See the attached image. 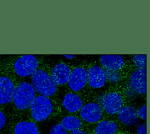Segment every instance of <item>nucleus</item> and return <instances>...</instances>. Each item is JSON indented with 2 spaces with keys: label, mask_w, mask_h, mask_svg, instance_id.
Returning a JSON list of instances; mask_svg holds the SVG:
<instances>
[{
  "label": "nucleus",
  "mask_w": 150,
  "mask_h": 134,
  "mask_svg": "<svg viewBox=\"0 0 150 134\" xmlns=\"http://www.w3.org/2000/svg\"><path fill=\"white\" fill-rule=\"evenodd\" d=\"M132 62L135 67L137 69H144L146 66V55L144 54H138L134 56Z\"/></svg>",
  "instance_id": "nucleus-18"
},
{
  "label": "nucleus",
  "mask_w": 150,
  "mask_h": 134,
  "mask_svg": "<svg viewBox=\"0 0 150 134\" xmlns=\"http://www.w3.org/2000/svg\"><path fill=\"white\" fill-rule=\"evenodd\" d=\"M63 57L66 59H72L74 58V55H63Z\"/></svg>",
  "instance_id": "nucleus-25"
},
{
  "label": "nucleus",
  "mask_w": 150,
  "mask_h": 134,
  "mask_svg": "<svg viewBox=\"0 0 150 134\" xmlns=\"http://www.w3.org/2000/svg\"><path fill=\"white\" fill-rule=\"evenodd\" d=\"M54 109V103L50 97L38 94L32 101L29 111L30 118L33 121L41 122L52 116Z\"/></svg>",
  "instance_id": "nucleus-1"
},
{
  "label": "nucleus",
  "mask_w": 150,
  "mask_h": 134,
  "mask_svg": "<svg viewBox=\"0 0 150 134\" xmlns=\"http://www.w3.org/2000/svg\"><path fill=\"white\" fill-rule=\"evenodd\" d=\"M5 134H11V133H5Z\"/></svg>",
  "instance_id": "nucleus-26"
},
{
  "label": "nucleus",
  "mask_w": 150,
  "mask_h": 134,
  "mask_svg": "<svg viewBox=\"0 0 150 134\" xmlns=\"http://www.w3.org/2000/svg\"><path fill=\"white\" fill-rule=\"evenodd\" d=\"M31 84L39 95L52 97L57 91V85L51 74L42 68H38L31 76Z\"/></svg>",
  "instance_id": "nucleus-3"
},
{
  "label": "nucleus",
  "mask_w": 150,
  "mask_h": 134,
  "mask_svg": "<svg viewBox=\"0 0 150 134\" xmlns=\"http://www.w3.org/2000/svg\"><path fill=\"white\" fill-rule=\"evenodd\" d=\"M60 124L68 131L81 129L83 122L80 118L74 115H67L60 119Z\"/></svg>",
  "instance_id": "nucleus-16"
},
{
  "label": "nucleus",
  "mask_w": 150,
  "mask_h": 134,
  "mask_svg": "<svg viewBox=\"0 0 150 134\" xmlns=\"http://www.w3.org/2000/svg\"><path fill=\"white\" fill-rule=\"evenodd\" d=\"M117 114L119 120L126 125L132 126L138 122L137 111L132 106H123Z\"/></svg>",
  "instance_id": "nucleus-15"
},
{
  "label": "nucleus",
  "mask_w": 150,
  "mask_h": 134,
  "mask_svg": "<svg viewBox=\"0 0 150 134\" xmlns=\"http://www.w3.org/2000/svg\"><path fill=\"white\" fill-rule=\"evenodd\" d=\"M79 115L81 119L86 122H98L102 117V109L96 103H88L83 105L79 111Z\"/></svg>",
  "instance_id": "nucleus-7"
},
{
  "label": "nucleus",
  "mask_w": 150,
  "mask_h": 134,
  "mask_svg": "<svg viewBox=\"0 0 150 134\" xmlns=\"http://www.w3.org/2000/svg\"><path fill=\"white\" fill-rule=\"evenodd\" d=\"M88 83L87 70L83 66L73 68L70 73L67 85L72 92L81 90Z\"/></svg>",
  "instance_id": "nucleus-5"
},
{
  "label": "nucleus",
  "mask_w": 150,
  "mask_h": 134,
  "mask_svg": "<svg viewBox=\"0 0 150 134\" xmlns=\"http://www.w3.org/2000/svg\"><path fill=\"white\" fill-rule=\"evenodd\" d=\"M11 134H40L36 122L32 119H22L11 126Z\"/></svg>",
  "instance_id": "nucleus-10"
},
{
  "label": "nucleus",
  "mask_w": 150,
  "mask_h": 134,
  "mask_svg": "<svg viewBox=\"0 0 150 134\" xmlns=\"http://www.w3.org/2000/svg\"><path fill=\"white\" fill-rule=\"evenodd\" d=\"M68 132L60 122H56L52 125L49 131L48 134H69Z\"/></svg>",
  "instance_id": "nucleus-21"
},
{
  "label": "nucleus",
  "mask_w": 150,
  "mask_h": 134,
  "mask_svg": "<svg viewBox=\"0 0 150 134\" xmlns=\"http://www.w3.org/2000/svg\"><path fill=\"white\" fill-rule=\"evenodd\" d=\"M137 134H146V123L139 124L137 127Z\"/></svg>",
  "instance_id": "nucleus-23"
},
{
  "label": "nucleus",
  "mask_w": 150,
  "mask_h": 134,
  "mask_svg": "<svg viewBox=\"0 0 150 134\" xmlns=\"http://www.w3.org/2000/svg\"><path fill=\"white\" fill-rule=\"evenodd\" d=\"M62 105L67 112L74 114L79 112L83 105V102L79 95L74 92H69L63 96Z\"/></svg>",
  "instance_id": "nucleus-13"
},
{
  "label": "nucleus",
  "mask_w": 150,
  "mask_h": 134,
  "mask_svg": "<svg viewBox=\"0 0 150 134\" xmlns=\"http://www.w3.org/2000/svg\"><path fill=\"white\" fill-rule=\"evenodd\" d=\"M15 89V85L9 76L0 75V107L13 103Z\"/></svg>",
  "instance_id": "nucleus-6"
},
{
  "label": "nucleus",
  "mask_w": 150,
  "mask_h": 134,
  "mask_svg": "<svg viewBox=\"0 0 150 134\" xmlns=\"http://www.w3.org/2000/svg\"><path fill=\"white\" fill-rule=\"evenodd\" d=\"M71 71L67 64L61 62L53 67L50 74L57 86H63L68 83Z\"/></svg>",
  "instance_id": "nucleus-12"
},
{
  "label": "nucleus",
  "mask_w": 150,
  "mask_h": 134,
  "mask_svg": "<svg viewBox=\"0 0 150 134\" xmlns=\"http://www.w3.org/2000/svg\"><path fill=\"white\" fill-rule=\"evenodd\" d=\"M88 84L94 89L100 88L104 86L107 77L105 69L100 65H94L87 70Z\"/></svg>",
  "instance_id": "nucleus-9"
},
{
  "label": "nucleus",
  "mask_w": 150,
  "mask_h": 134,
  "mask_svg": "<svg viewBox=\"0 0 150 134\" xmlns=\"http://www.w3.org/2000/svg\"><path fill=\"white\" fill-rule=\"evenodd\" d=\"M36 96V92L30 83L21 82L15 85L12 104L18 111L29 110L30 104Z\"/></svg>",
  "instance_id": "nucleus-2"
},
{
  "label": "nucleus",
  "mask_w": 150,
  "mask_h": 134,
  "mask_svg": "<svg viewBox=\"0 0 150 134\" xmlns=\"http://www.w3.org/2000/svg\"><path fill=\"white\" fill-rule=\"evenodd\" d=\"M107 80L111 83L118 82L122 78V74L120 70H105Z\"/></svg>",
  "instance_id": "nucleus-19"
},
{
  "label": "nucleus",
  "mask_w": 150,
  "mask_h": 134,
  "mask_svg": "<svg viewBox=\"0 0 150 134\" xmlns=\"http://www.w3.org/2000/svg\"><path fill=\"white\" fill-rule=\"evenodd\" d=\"M124 100L121 95L115 91L107 94L103 98L102 105L104 109L110 115H115L123 107Z\"/></svg>",
  "instance_id": "nucleus-8"
},
{
  "label": "nucleus",
  "mask_w": 150,
  "mask_h": 134,
  "mask_svg": "<svg viewBox=\"0 0 150 134\" xmlns=\"http://www.w3.org/2000/svg\"><path fill=\"white\" fill-rule=\"evenodd\" d=\"M137 114L139 118L142 120L146 121V104H143L139 107L137 111Z\"/></svg>",
  "instance_id": "nucleus-22"
},
{
  "label": "nucleus",
  "mask_w": 150,
  "mask_h": 134,
  "mask_svg": "<svg viewBox=\"0 0 150 134\" xmlns=\"http://www.w3.org/2000/svg\"><path fill=\"white\" fill-rule=\"evenodd\" d=\"M8 118L6 112L0 108V134H5L6 128L8 126Z\"/></svg>",
  "instance_id": "nucleus-20"
},
{
  "label": "nucleus",
  "mask_w": 150,
  "mask_h": 134,
  "mask_svg": "<svg viewBox=\"0 0 150 134\" xmlns=\"http://www.w3.org/2000/svg\"><path fill=\"white\" fill-rule=\"evenodd\" d=\"M69 134H87V133L85 131H84L81 129H77V130L69 132Z\"/></svg>",
  "instance_id": "nucleus-24"
},
{
  "label": "nucleus",
  "mask_w": 150,
  "mask_h": 134,
  "mask_svg": "<svg viewBox=\"0 0 150 134\" xmlns=\"http://www.w3.org/2000/svg\"><path fill=\"white\" fill-rule=\"evenodd\" d=\"M117 130V124L111 121L104 120L98 122L94 128V134H115Z\"/></svg>",
  "instance_id": "nucleus-17"
},
{
  "label": "nucleus",
  "mask_w": 150,
  "mask_h": 134,
  "mask_svg": "<svg viewBox=\"0 0 150 134\" xmlns=\"http://www.w3.org/2000/svg\"><path fill=\"white\" fill-rule=\"evenodd\" d=\"M102 67L105 70H120L125 62L120 55H102L100 58Z\"/></svg>",
  "instance_id": "nucleus-14"
},
{
  "label": "nucleus",
  "mask_w": 150,
  "mask_h": 134,
  "mask_svg": "<svg viewBox=\"0 0 150 134\" xmlns=\"http://www.w3.org/2000/svg\"><path fill=\"white\" fill-rule=\"evenodd\" d=\"M129 84L137 93L145 95L146 93V69H137L129 77Z\"/></svg>",
  "instance_id": "nucleus-11"
},
{
  "label": "nucleus",
  "mask_w": 150,
  "mask_h": 134,
  "mask_svg": "<svg viewBox=\"0 0 150 134\" xmlns=\"http://www.w3.org/2000/svg\"><path fill=\"white\" fill-rule=\"evenodd\" d=\"M39 61L33 55H23L18 57L13 64L15 73L21 77L32 76L39 68Z\"/></svg>",
  "instance_id": "nucleus-4"
}]
</instances>
